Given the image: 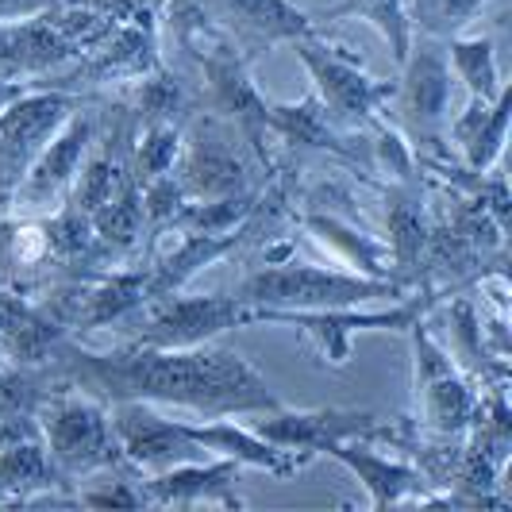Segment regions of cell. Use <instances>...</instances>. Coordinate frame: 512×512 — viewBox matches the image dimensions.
Returning <instances> with one entry per match:
<instances>
[{
  "label": "cell",
  "mask_w": 512,
  "mask_h": 512,
  "mask_svg": "<svg viewBox=\"0 0 512 512\" xmlns=\"http://www.w3.org/2000/svg\"><path fill=\"white\" fill-rule=\"evenodd\" d=\"M412 389H416V424L428 436H466V428L478 416L474 389L459 378V366L451 362V351H443L428 320H412Z\"/></svg>",
  "instance_id": "ba28073f"
},
{
  "label": "cell",
  "mask_w": 512,
  "mask_h": 512,
  "mask_svg": "<svg viewBox=\"0 0 512 512\" xmlns=\"http://www.w3.org/2000/svg\"><path fill=\"white\" fill-rule=\"evenodd\" d=\"M0 505H12V497H8V489L0 486Z\"/></svg>",
  "instance_id": "ab89813d"
},
{
  "label": "cell",
  "mask_w": 512,
  "mask_h": 512,
  "mask_svg": "<svg viewBox=\"0 0 512 512\" xmlns=\"http://www.w3.org/2000/svg\"><path fill=\"white\" fill-rule=\"evenodd\" d=\"M409 285L389 278H366L359 270H328L305 262H278L262 266L235 289L247 308L262 312H312V308H347L366 305L378 297H405Z\"/></svg>",
  "instance_id": "7a4b0ae2"
},
{
  "label": "cell",
  "mask_w": 512,
  "mask_h": 512,
  "mask_svg": "<svg viewBox=\"0 0 512 512\" xmlns=\"http://www.w3.org/2000/svg\"><path fill=\"white\" fill-rule=\"evenodd\" d=\"M97 124L89 112H74L62 128L54 131V139L43 151L31 158V166L24 170L20 185L12 189V208L16 212H47V208L62 205L74 189L81 162L93 147Z\"/></svg>",
  "instance_id": "4fadbf2b"
},
{
  "label": "cell",
  "mask_w": 512,
  "mask_h": 512,
  "mask_svg": "<svg viewBox=\"0 0 512 512\" xmlns=\"http://www.w3.org/2000/svg\"><path fill=\"white\" fill-rule=\"evenodd\" d=\"M509 116H512V89L505 81V89L497 93V101L489 108V120L482 124V131L470 139V147L462 151V162L470 174H489L493 162L505 151V139H509Z\"/></svg>",
  "instance_id": "d6a6232c"
},
{
  "label": "cell",
  "mask_w": 512,
  "mask_h": 512,
  "mask_svg": "<svg viewBox=\"0 0 512 512\" xmlns=\"http://www.w3.org/2000/svg\"><path fill=\"white\" fill-rule=\"evenodd\" d=\"M112 432L120 443V455L135 474H158L178 462H197L205 451L185 436L181 420H166L147 401H116L108 405Z\"/></svg>",
  "instance_id": "5bb4252c"
},
{
  "label": "cell",
  "mask_w": 512,
  "mask_h": 512,
  "mask_svg": "<svg viewBox=\"0 0 512 512\" xmlns=\"http://www.w3.org/2000/svg\"><path fill=\"white\" fill-rule=\"evenodd\" d=\"M35 428H39V439H43L47 455L66 482H74L81 474H93V470H108V466L128 470L116 432H112L108 405H101L97 397L81 393L74 385H54L47 401L35 412Z\"/></svg>",
  "instance_id": "3957f363"
},
{
  "label": "cell",
  "mask_w": 512,
  "mask_h": 512,
  "mask_svg": "<svg viewBox=\"0 0 512 512\" xmlns=\"http://www.w3.org/2000/svg\"><path fill=\"white\" fill-rule=\"evenodd\" d=\"M258 436L274 439L289 451H305V455H324L332 443H347V439H366V443H389L397 451H412L420 424L416 420H382L374 412L355 409H308L289 412L282 409L262 412L255 424Z\"/></svg>",
  "instance_id": "5b68a950"
},
{
  "label": "cell",
  "mask_w": 512,
  "mask_h": 512,
  "mask_svg": "<svg viewBox=\"0 0 512 512\" xmlns=\"http://www.w3.org/2000/svg\"><path fill=\"white\" fill-rule=\"evenodd\" d=\"M255 224H258V205H255V212L239 224V228L224 231V235H189V231H178L181 235L178 243L158 258L154 266H147V289H151V301H158V297H174V293H181V285L189 282L193 274H201L205 266L220 262V258L235 255V251L247 243V235L255 231Z\"/></svg>",
  "instance_id": "d6986e66"
},
{
  "label": "cell",
  "mask_w": 512,
  "mask_h": 512,
  "mask_svg": "<svg viewBox=\"0 0 512 512\" xmlns=\"http://www.w3.org/2000/svg\"><path fill=\"white\" fill-rule=\"evenodd\" d=\"M305 228L312 231L320 243H328L332 251H339V255H343V262H351L359 274H366V278H389V282H397V278H393V258H389V247H385V243H378L374 235L355 231L347 220H339V216H320V212H308Z\"/></svg>",
  "instance_id": "cb8c5ba5"
},
{
  "label": "cell",
  "mask_w": 512,
  "mask_h": 512,
  "mask_svg": "<svg viewBox=\"0 0 512 512\" xmlns=\"http://www.w3.org/2000/svg\"><path fill=\"white\" fill-rule=\"evenodd\" d=\"M51 4H58V0H0V20H27Z\"/></svg>",
  "instance_id": "8d00e7d4"
},
{
  "label": "cell",
  "mask_w": 512,
  "mask_h": 512,
  "mask_svg": "<svg viewBox=\"0 0 512 512\" xmlns=\"http://www.w3.org/2000/svg\"><path fill=\"white\" fill-rule=\"evenodd\" d=\"M401 124L412 135V151L439 143L451 120V66L447 47L428 35H412L409 54L401 62V85H393Z\"/></svg>",
  "instance_id": "8fae6325"
},
{
  "label": "cell",
  "mask_w": 512,
  "mask_h": 512,
  "mask_svg": "<svg viewBox=\"0 0 512 512\" xmlns=\"http://www.w3.org/2000/svg\"><path fill=\"white\" fill-rule=\"evenodd\" d=\"M436 305V293L424 297H409L389 312H359V305L347 308H312V312H262L251 308V324H289L297 328L301 339L312 347V355L320 366H347L351 362V339L370 328H389V332H409L412 320L428 316V308Z\"/></svg>",
  "instance_id": "52a82bcc"
},
{
  "label": "cell",
  "mask_w": 512,
  "mask_h": 512,
  "mask_svg": "<svg viewBox=\"0 0 512 512\" xmlns=\"http://www.w3.org/2000/svg\"><path fill=\"white\" fill-rule=\"evenodd\" d=\"M385 224H389V258H393V278L412 285L420 278V262L428 251V208H424V189L416 181H389L385 185Z\"/></svg>",
  "instance_id": "44dd1931"
},
{
  "label": "cell",
  "mask_w": 512,
  "mask_h": 512,
  "mask_svg": "<svg viewBox=\"0 0 512 512\" xmlns=\"http://www.w3.org/2000/svg\"><path fill=\"white\" fill-rule=\"evenodd\" d=\"M54 385L58 382L47 366L0 362V420H35Z\"/></svg>",
  "instance_id": "f1b7e54d"
},
{
  "label": "cell",
  "mask_w": 512,
  "mask_h": 512,
  "mask_svg": "<svg viewBox=\"0 0 512 512\" xmlns=\"http://www.w3.org/2000/svg\"><path fill=\"white\" fill-rule=\"evenodd\" d=\"M54 382L74 385L97 397L101 405L116 401H147V405H178L212 416H251V412L282 409L278 393L258 374L251 362L224 347H147V343H120L112 351H89L70 335L58 343L47 362Z\"/></svg>",
  "instance_id": "6da1fadb"
},
{
  "label": "cell",
  "mask_w": 512,
  "mask_h": 512,
  "mask_svg": "<svg viewBox=\"0 0 512 512\" xmlns=\"http://www.w3.org/2000/svg\"><path fill=\"white\" fill-rule=\"evenodd\" d=\"M181 428L212 459H231L235 466H251V470H262V474L282 478V482L297 478L308 462L305 451H289L282 443L258 436L251 428H239L235 420H224V416H212V420H201V424L181 420Z\"/></svg>",
  "instance_id": "2e32d148"
},
{
  "label": "cell",
  "mask_w": 512,
  "mask_h": 512,
  "mask_svg": "<svg viewBox=\"0 0 512 512\" xmlns=\"http://www.w3.org/2000/svg\"><path fill=\"white\" fill-rule=\"evenodd\" d=\"M181 154V128L178 124H147L135 139V151H131V181L143 185L162 174H174Z\"/></svg>",
  "instance_id": "1f68e13d"
},
{
  "label": "cell",
  "mask_w": 512,
  "mask_h": 512,
  "mask_svg": "<svg viewBox=\"0 0 512 512\" xmlns=\"http://www.w3.org/2000/svg\"><path fill=\"white\" fill-rule=\"evenodd\" d=\"M258 205V193H231V197H212V201H185L181 212L174 216V231H189V235H224L235 231Z\"/></svg>",
  "instance_id": "83f0119b"
},
{
  "label": "cell",
  "mask_w": 512,
  "mask_h": 512,
  "mask_svg": "<svg viewBox=\"0 0 512 512\" xmlns=\"http://www.w3.org/2000/svg\"><path fill=\"white\" fill-rule=\"evenodd\" d=\"M289 47L297 51L301 66L312 77V93H316V101L328 112V120H332L335 128L347 131V128L378 124L382 104L393 97V85L389 81L370 77L355 58L335 51L332 43H324L316 31L305 35V39H293Z\"/></svg>",
  "instance_id": "8992f818"
},
{
  "label": "cell",
  "mask_w": 512,
  "mask_h": 512,
  "mask_svg": "<svg viewBox=\"0 0 512 512\" xmlns=\"http://www.w3.org/2000/svg\"><path fill=\"white\" fill-rule=\"evenodd\" d=\"M4 332H8V305L0 297V362H4Z\"/></svg>",
  "instance_id": "f35d334b"
},
{
  "label": "cell",
  "mask_w": 512,
  "mask_h": 512,
  "mask_svg": "<svg viewBox=\"0 0 512 512\" xmlns=\"http://www.w3.org/2000/svg\"><path fill=\"white\" fill-rule=\"evenodd\" d=\"M74 58H81V51L43 16L0 20V77L39 81Z\"/></svg>",
  "instance_id": "ac0fdd59"
},
{
  "label": "cell",
  "mask_w": 512,
  "mask_h": 512,
  "mask_svg": "<svg viewBox=\"0 0 512 512\" xmlns=\"http://www.w3.org/2000/svg\"><path fill=\"white\" fill-rule=\"evenodd\" d=\"M324 455H332L335 462H343L355 478H359L366 493H370V505L374 509H389V505H409L416 501L428 478L420 474V466H412L405 459H389L378 455L374 443L366 439H347V443H332Z\"/></svg>",
  "instance_id": "ffe728a7"
},
{
  "label": "cell",
  "mask_w": 512,
  "mask_h": 512,
  "mask_svg": "<svg viewBox=\"0 0 512 512\" xmlns=\"http://www.w3.org/2000/svg\"><path fill=\"white\" fill-rule=\"evenodd\" d=\"M77 108H81L77 93L35 85L20 101L0 112V197H12V189L20 185L31 158L51 143L54 131L62 128Z\"/></svg>",
  "instance_id": "7c38bea8"
},
{
  "label": "cell",
  "mask_w": 512,
  "mask_h": 512,
  "mask_svg": "<svg viewBox=\"0 0 512 512\" xmlns=\"http://www.w3.org/2000/svg\"><path fill=\"white\" fill-rule=\"evenodd\" d=\"M143 205H139V185L128 181L116 189V197L93 212V239H97V251L101 258H120L128 255L131 247L139 243L143 235Z\"/></svg>",
  "instance_id": "484cf974"
},
{
  "label": "cell",
  "mask_w": 512,
  "mask_h": 512,
  "mask_svg": "<svg viewBox=\"0 0 512 512\" xmlns=\"http://www.w3.org/2000/svg\"><path fill=\"white\" fill-rule=\"evenodd\" d=\"M239 470L231 459H212V462H178L170 470L158 474H143V493L151 505L162 509H193V505H224V509H243L235 482Z\"/></svg>",
  "instance_id": "e0dca14e"
},
{
  "label": "cell",
  "mask_w": 512,
  "mask_h": 512,
  "mask_svg": "<svg viewBox=\"0 0 512 512\" xmlns=\"http://www.w3.org/2000/svg\"><path fill=\"white\" fill-rule=\"evenodd\" d=\"M266 128H270V135H278L282 143L332 151V154H339V158H347V162H355L351 147L343 143V131L328 120V112L320 108L316 93H308L301 101L270 104V108H266Z\"/></svg>",
  "instance_id": "603a6c76"
},
{
  "label": "cell",
  "mask_w": 512,
  "mask_h": 512,
  "mask_svg": "<svg viewBox=\"0 0 512 512\" xmlns=\"http://www.w3.org/2000/svg\"><path fill=\"white\" fill-rule=\"evenodd\" d=\"M0 486L8 489L12 505H31V501H58L51 497V489L70 486V482L58 474V466L35 432L0 447Z\"/></svg>",
  "instance_id": "7402d4cb"
},
{
  "label": "cell",
  "mask_w": 512,
  "mask_h": 512,
  "mask_svg": "<svg viewBox=\"0 0 512 512\" xmlns=\"http://www.w3.org/2000/svg\"><path fill=\"white\" fill-rule=\"evenodd\" d=\"M27 89H35V81H16V77H0V112H4L8 104L20 101Z\"/></svg>",
  "instance_id": "74e56055"
},
{
  "label": "cell",
  "mask_w": 512,
  "mask_h": 512,
  "mask_svg": "<svg viewBox=\"0 0 512 512\" xmlns=\"http://www.w3.org/2000/svg\"><path fill=\"white\" fill-rule=\"evenodd\" d=\"M251 324V308L243 305L235 293H208V297H158L139 308L135 320V343L147 347H166V351H181V347H201L208 339L231 328H247Z\"/></svg>",
  "instance_id": "30bf717a"
},
{
  "label": "cell",
  "mask_w": 512,
  "mask_h": 512,
  "mask_svg": "<svg viewBox=\"0 0 512 512\" xmlns=\"http://www.w3.org/2000/svg\"><path fill=\"white\" fill-rule=\"evenodd\" d=\"M447 47V66L455 70L462 89L478 101H493L505 89L501 77V62H497V47L489 35H455L443 43Z\"/></svg>",
  "instance_id": "d4e9b609"
},
{
  "label": "cell",
  "mask_w": 512,
  "mask_h": 512,
  "mask_svg": "<svg viewBox=\"0 0 512 512\" xmlns=\"http://www.w3.org/2000/svg\"><path fill=\"white\" fill-rule=\"evenodd\" d=\"M239 139V128L216 112L197 116L189 131H181V154L174 170L189 201H212L251 189V170L247 154L239 151Z\"/></svg>",
  "instance_id": "9c48e42d"
},
{
  "label": "cell",
  "mask_w": 512,
  "mask_h": 512,
  "mask_svg": "<svg viewBox=\"0 0 512 512\" xmlns=\"http://www.w3.org/2000/svg\"><path fill=\"white\" fill-rule=\"evenodd\" d=\"M185 89H181L178 77L166 74V66H158L151 74L139 77V89H135V124L147 128V124H178V112H185Z\"/></svg>",
  "instance_id": "4dcf8cb0"
},
{
  "label": "cell",
  "mask_w": 512,
  "mask_h": 512,
  "mask_svg": "<svg viewBox=\"0 0 512 512\" xmlns=\"http://www.w3.org/2000/svg\"><path fill=\"white\" fill-rule=\"evenodd\" d=\"M189 197L178 185L174 174H162V178H151L139 185V205H143V224L151 231H162L174 224V216L181 212Z\"/></svg>",
  "instance_id": "836d02e7"
},
{
  "label": "cell",
  "mask_w": 512,
  "mask_h": 512,
  "mask_svg": "<svg viewBox=\"0 0 512 512\" xmlns=\"http://www.w3.org/2000/svg\"><path fill=\"white\" fill-rule=\"evenodd\" d=\"M374 158H378V170H382L389 181H416L420 174V166H416V151H412V143L401 135V131L393 128H378L374 135Z\"/></svg>",
  "instance_id": "e575fe53"
},
{
  "label": "cell",
  "mask_w": 512,
  "mask_h": 512,
  "mask_svg": "<svg viewBox=\"0 0 512 512\" xmlns=\"http://www.w3.org/2000/svg\"><path fill=\"white\" fill-rule=\"evenodd\" d=\"M189 51H197L201 77H205V104L208 112L224 116L228 124L239 128L243 143L251 147L258 162L270 170V151H266V97L255 89L251 70H247V54L231 43L220 27L205 31Z\"/></svg>",
  "instance_id": "277c9868"
},
{
  "label": "cell",
  "mask_w": 512,
  "mask_h": 512,
  "mask_svg": "<svg viewBox=\"0 0 512 512\" xmlns=\"http://www.w3.org/2000/svg\"><path fill=\"white\" fill-rule=\"evenodd\" d=\"M486 0H405V16H409L412 35H428V39H455L462 27L482 12Z\"/></svg>",
  "instance_id": "f546056e"
},
{
  "label": "cell",
  "mask_w": 512,
  "mask_h": 512,
  "mask_svg": "<svg viewBox=\"0 0 512 512\" xmlns=\"http://www.w3.org/2000/svg\"><path fill=\"white\" fill-rule=\"evenodd\" d=\"M212 24L243 54L293 43L316 31V20L289 0H208Z\"/></svg>",
  "instance_id": "9a60e30c"
},
{
  "label": "cell",
  "mask_w": 512,
  "mask_h": 512,
  "mask_svg": "<svg viewBox=\"0 0 512 512\" xmlns=\"http://www.w3.org/2000/svg\"><path fill=\"white\" fill-rule=\"evenodd\" d=\"M320 20H328V24H335V20H366L385 39V47H389L397 66L409 54L412 27L409 16H405V0H339Z\"/></svg>",
  "instance_id": "4316f807"
},
{
  "label": "cell",
  "mask_w": 512,
  "mask_h": 512,
  "mask_svg": "<svg viewBox=\"0 0 512 512\" xmlns=\"http://www.w3.org/2000/svg\"><path fill=\"white\" fill-rule=\"evenodd\" d=\"M139 478H143V474L124 470V478L112 482V486L77 493L74 505H89V509H143V505H151V501H147V493H143V482H139Z\"/></svg>",
  "instance_id": "d590c367"
}]
</instances>
